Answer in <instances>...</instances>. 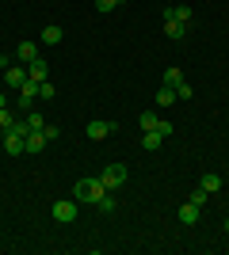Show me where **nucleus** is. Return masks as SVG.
<instances>
[{"mask_svg": "<svg viewBox=\"0 0 229 255\" xmlns=\"http://www.w3.org/2000/svg\"><path fill=\"white\" fill-rule=\"evenodd\" d=\"M0 80H4V69H0Z\"/></svg>", "mask_w": 229, "mask_h": 255, "instance_id": "obj_29", "label": "nucleus"}, {"mask_svg": "<svg viewBox=\"0 0 229 255\" xmlns=\"http://www.w3.org/2000/svg\"><path fill=\"white\" fill-rule=\"evenodd\" d=\"M164 84H168V88H180V84H184V73H180V69H168V73H164Z\"/></svg>", "mask_w": 229, "mask_h": 255, "instance_id": "obj_19", "label": "nucleus"}, {"mask_svg": "<svg viewBox=\"0 0 229 255\" xmlns=\"http://www.w3.org/2000/svg\"><path fill=\"white\" fill-rule=\"evenodd\" d=\"M142 145H145L149 152H157V149L164 145V133H157V129H142Z\"/></svg>", "mask_w": 229, "mask_h": 255, "instance_id": "obj_14", "label": "nucleus"}, {"mask_svg": "<svg viewBox=\"0 0 229 255\" xmlns=\"http://www.w3.org/2000/svg\"><path fill=\"white\" fill-rule=\"evenodd\" d=\"M226 233H229V217H226Z\"/></svg>", "mask_w": 229, "mask_h": 255, "instance_id": "obj_28", "label": "nucleus"}, {"mask_svg": "<svg viewBox=\"0 0 229 255\" xmlns=\"http://www.w3.org/2000/svg\"><path fill=\"white\" fill-rule=\"evenodd\" d=\"M27 76H31L34 84H42V80H50V65L42 57H34V61H27Z\"/></svg>", "mask_w": 229, "mask_h": 255, "instance_id": "obj_7", "label": "nucleus"}, {"mask_svg": "<svg viewBox=\"0 0 229 255\" xmlns=\"http://www.w3.org/2000/svg\"><path fill=\"white\" fill-rule=\"evenodd\" d=\"M46 145H50V141H46L42 133H38V129H31V133L23 137V152H42Z\"/></svg>", "mask_w": 229, "mask_h": 255, "instance_id": "obj_10", "label": "nucleus"}, {"mask_svg": "<svg viewBox=\"0 0 229 255\" xmlns=\"http://www.w3.org/2000/svg\"><path fill=\"white\" fill-rule=\"evenodd\" d=\"M96 206H99V210H103V213H115V198H111V191L103 194V198H99Z\"/></svg>", "mask_w": 229, "mask_h": 255, "instance_id": "obj_23", "label": "nucleus"}, {"mask_svg": "<svg viewBox=\"0 0 229 255\" xmlns=\"http://www.w3.org/2000/svg\"><path fill=\"white\" fill-rule=\"evenodd\" d=\"M199 213H203V210H199V206L184 202V206H180V221H184V225H195V221H199Z\"/></svg>", "mask_w": 229, "mask_h": 255, "instance_id": "obj_16", "label": "nucleus"}, {"mask_svg": "<svg viewBox=\"0 0 229 255\" xmlns=\"http://www.w3.org/2000/svg\"><path fill=\"white\" fill-rule=\"evenodd\" d=\"M103 194H107V187H103V179H80L73 187V198H76V206H96L99 198H103Z\"/></svg>", "mask_w": 229, "mask_h": 255, "instance_id": "obj_1", "label": "nucleus"}, {"mask_svg": "<svg viewBox=\"0 0 229 255\" xmlns=\"http://www.w3.org/2000/svg\"><path fill=\"white\" fill-rule=\"evenodd\" d=\"M199 187H203V191H207V194L222 191V175H218V171H207V175H203V183H199Z\"/></svg>", "mask_w": 229, "mask_h": 255, "instance_id": "obj_15", "label": "nucleus"}, {"mask_svg": "<svg viewBox=\"0 0 229 255\" xmlns=\"http://www.w3.org/2000/svg\"><path fill=\"white\" fill-rule=\"evenodd\" d=\"M164 34H168L172 42H180V38H187V27L180 19H164Z\"/></svg>", "mask_w": 229, "mask_h": 255, "instance_id": "obj_13", "label": "nucleus"}, {"mask_svg": "<svg viewBox=\"0 0 229 255\" xmlns=\"http://www.w3.org/2000/svg\"><path fill=\"white\" fill-rule=\"evenodd\" d=\"M34 96H38V84H34L31 76H27V84L19 88V107L23 111H31V103H34Z\"/></svg>", "mask_w": 229, "mask_h": 255, "instance_id": "obj_11", "label": "nucleus"}, {"mask_svg": "<svg viewBox=\"0 0 229 255\" xmlns=\"http://www.w3.org/2000/svg\"><path fill=\"white\" fill-rule=\"evenodd\" d=\"M42 137H46V141H57V137H61V129H57V126H50V122H46V129H42Z\"/></svg>", "mask_w": 229, "mask_h": 255, "instance_id": "obj_26", "label": "nucleus"}, {"mask_svg": "<svg viewBox=\"0 0 229 255\" xmlns=\"http://www.w3.org/2000/svg\"><path fill=\"white\" fill-rule=\"evenodd\" d=\"M187 202H191V206H199V210H203V206H207V191H203V187H195V191H191V198H187Z\"/></svg>", "mask_w": 229, "mask_h": 255, "instance_id": "obj_21", "label": "nucleus"}, {"mask_svg": "<svg viewBox=\"0 0 229 255\" xmlns=\"http://www.w3.org/2000/svg\"><path fill=\"white\" fill-rule=\"evenodd\" d=\"M61 38H65V31H61V27H54V23H50V27H42V34H38V42H42V46H57Z\"/></svg>", "mask_w": 229, "mask_h": 255, "instance_id": "obj_12", "label": "nucleus"}, {"mask_svg": "<svg viewBox=\"0 0 229 255\" xmlns=\"http://www.w3.org/2000/svg\"><path fill=\"white\" fill-rule=\"evenodd\" d=\"M15 126V115H11L8 107H0V129H11Z\"/></svg>", "mask_w": 229, "mask_h": 255, "instance_id": "obj_20", "label": "nucleus"}, {"mask_svg": "<svg viewBox=\"0 0 229 255\" xmlns=\"http://www.w3.org/2000/svg\"><path fill=\"white\" fill-rule=\"evenodd\" d=\"M4 84L19 92V88L27 84V65H8V69H4Z\"/></svg>", "mask_w": 229, "mask_h": 255, "instance_id": "obj_5", "label": "nucleus"}, {"mask_svg": "<svg viewBox=\"0 0 229 255\" xmlns=\"http://www.w3.org/2000/svg\"><path fill=\"white\" fill-rule=\"evenodd\" d=\"M191 96H195V88L187 84V80H184V84H180V88H176V99H191Z\"/></svg>", "mask_w": 229, "mask_h": 255, "instance_id": "obj_24", "label": "nucleus"}, {"mask_svg": "<svg viewBox=\"0 0 229 255\" xmlns=\"http://www.w3.org/2000/svg\"><path fill=\"white\" fill-rule=\"evenodd\" d=\"M38 96L42 99H54L57 92H54V80H42V84H38Z\"/></svg>", "mask_w": 229, "mask_h": 255, "instance_id": "obj_22", "label": "nucleus"}, {"mask_svg": "<svg viewBox=\"0 0 229 255\" xmlns=\"http://www.w3.org/2000/svg\"><path fill=\"white\" fill-rule=\"evenodd\" d=\"M138 122H142V129H157V133H164V137L172 133V122H164V118L153 115V111H142V118H138Z\"/></svg>", "mask_w": 229, "mask_h": 255, "instance_id": "obj_3", "label": "nucleus"}, {"mask_svg": "<svg viewBox=\"0 0 229 255\" xmlns=\"http://www.w3.org/2000/svg\"><path fill=\"white\" fill-rule=\"evenodd\" d=\"M0 107H8V99H4V92H0Z\"/></svg>", "mask_w": 229, "mask_h": 255, "instance_id": "obj_27", "label": "nucleus"}, {"mask_svg": "<svg viewBox=\"0 0 229 255\" xmlns=\"http://www.w3.org/2000/svg\"><path fill=\"white\" fill-rule=\"evenodd\" d=\"M172 103H176V88L164 84L161 92H157V107H172Z\"/></svg>", "mask_w": 229, "mask_h": 255, "instance_id": "obj_17", "label": "nucleus"}, {"mask_svg": "<svg viewBox=\"0 0 229 255\" xmlns=\"http://www.w3.org/2000/svg\"><path fill=\"white\" fill-rule=\"evenodd\" d=\"M54 221H61V225L76 221V198H61V202H54Z\"/></svg>", "mask_w": 229, "mask_h": 255, "instance_id": "obj_4", "label": "nucleus"}, {"mask_svg": "<svg viewBox=\"0 0 229 255\" xmlns=\"http://www.w3.org/2000/svg\"><path fill=\"white\" fill-rule=\"evenodd\" d=\"M34 57H38V42L23 38V42H19V50H15V61H19V65H27V61H34Z\"/></svg>", "mask_w": 229, "mask_h": 255, "instance_id": "obj_9", "label": "nucleus"}, {"mask_svg": "<svg viewBox=\"0 0 229 255\" xmlns=\"http://www.w3.org/2000/svg\"><path fill=\"white\" fill-rule=\"evenodd\" d=\"M164 19H180L184 27H191V19H195V11L187 8V4H176V8H164Z\"/></svg>", "mask_w": 229, "mask_h": 255, "instance_id": "obj_8", "label": "nucleus"}, {"mask_svg": "<svg viewBox=\"0 0 229 255\" xmlns=\"http://www.w3.org/2000/svg\"><path fill=\"white\" fill-rule=\"evenodd\" d=\"M0 57H4V53H0Z\"/></svg>", "mask_w": 229, "mask_h": 255, "instance_id": "obj_30", "label": "nucleus"}, {"mask_svg": "<svg viewBox=\"0 0 229 255\" xmlns=\"http://www.w3.org/2000/svg\"><path fill=\"white\" fill-rule=\"evenodd\" d=\"M27 129H38V133H42V129H46V118L38 115V111H27Z\"/></svg>", "mask_w": 229, "mask_h": 255, "instance_id": "obj_18", "label": "nucleus"}, {"mask_svg": "<svg viewBox=\"0 0 229 255\" xmlns=\"http://www.w3.org/2000/svg\"><path fill=\"white\" fill-rule=\"evenodd\" d=\"M115 129H119V122H88V126H84V133H88L92 141H103V137H111Z\"/></svg>", "mask_w": 229, "mask_h": 255, "instance_id": "obj_6", "label": "nucleus"}, {"mask_svg": "<svg viewBox=\"0 0 229 255\" xmlns=\"http://www.w3.org/2000/svg\"><path fill=\"white\" fill-rule=\"evenodd\" d=\"M122 0H96V11H115Z\"/></svg>", "mask_w": 229, "mask_h": 255, "instance_id": "obj_25", "label": "nucleus"}, {"mask_svg": "<svg viewBox=\"0 0 229 255\" xmlns=\"http://www.w3.org/2000/svg\"><path fill=\"white\" fill-rule=\"evenodd\" d=\"M126 175H130V171H126V164H107V168L99 171V179H103V187H107V191H119L122 183H126Z\"/></svg>", "mask_w": 229, "mask_h": 255, "instance_id": "obj_2", "label": "nucleus"}]
</instances>
